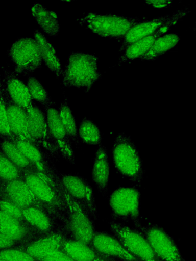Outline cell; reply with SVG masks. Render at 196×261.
I'll return each mask as SVG.
<instances>
[{"mask_svg":"<svg viewBox=\"0 0 196 261\" xmlns=\"http://www.w3.org/2000/svg\"><path fill=\"white\" fill-rule=\"evenodd\" d=\"M98 57L83 52H71L62 73V83L89 92L102 74L97 67Z\"/></svg>","mask_w":196,"mask_h":261,"instance_id":"cell-1","label":"cell"},{"mask_svg":"<svg viewBox=\"0 0 196 261\" xmlns=\"http://www.w3.org/2000/svg\"><path fill=\"white\" fill-rule=\"evenodd\" d=\"M112 158L117 172L133 182L140 185L144 171L138 150L129 136L124 132L116 137Z\"/></svg>","mask_w":196,"mask_h":261,"instance_id":"cell-2","label":"cell"},{"mask_svg":"<svg viewBox=\"0 0 196 261\" xmlns=\"http://www.w3.org/2000/svg\"><path fill=\"white\" fill-rule=\"evenodd\" d=\"M78 20L81 25L101 37L121 41L130 29L145 21L138 17L95 13H88Z\"/></svg>","mask_w":196,"mask_h":261,"instance_id":"cell-3","label":"cell"},{"mask_svg":"<svg viewBox=\"0 0 196 261\" xmlns=\"http://www.w3.org/2000/svg\"><path fill=\"white\" fill-rule=\"evenodd\" d=\"M59 189L62 192L64 203L63 214L60 220V225L67 238L91 245L96 232L95 221L82 212L61 189Z\"/></svg>","mask_w":196,"mask_h":261,"instance_id":"cell-4","label":"cell"},{"mask_svg":"<svg viewBox=\"0 0 196 261\" xmlns=\"http://www.w3.org/2000/svg\"><path fill=\"white\" fill-rule=\"evenodd\" d=\"M85 214L95 221L97 211L92 189L82 176L58 172L55 184Z\"/></svg>","mask_w":196,"mask_h":261,"instance_id":"cell-5","label":"cell"},{"mask_svg":"<svg viewBox=\"0 0 196 261\" xmlns=\"http://www.w3.org/2000/svg\"><path fill=\"white\" fill-rule=\"evenodd\" d=\"M22 178L27 183L39 204L51 212L60 221L64 207L60 190L41 173H23Z\"/></svg>","mask_w":196,"mask_h":261,"instance_id":"cell-6","label":"cell"},{"mask_svg":"<svg viewBox=\"0 0 196 261\" xmlns=\"http://www.w3.org/2000/svg\"><path fill=\"white\" fill-rule=\"evenodd\" d=\"M44 112L46 118L44 145L52 152L74 164L71 141L60 120L58 111L53 107H45Z\"/></svg>","mask_w":196,"mask_h":261,"instance_id":"cell-7","label":"cell"},{"mask_svg":"<svg viewBox=\"0 0 196 261\" xmlns=\"http://www.w3.org/2000/svg\"><path fill=\"white\" fill-rule=\"evenodd\" d=\"M111 232L128 251L141 261H162L157 255L146 237L137 228L113 220L109 222Z\"/></svg>","mask_w":196,"mask_h":261,"instance_id":"cell-8","label":"cell"},{"mask_svg":"<svg viewBox=\"0 0 196 261\" xmlns=\"http://www.w3.org/2000/svg\"><path fill=\"white\" fill-rule=\"evenodd\" d=\"M15 73L26 76L40 68L42 59L37 42L34 38L17 39L8 52Z\"/></svg>","mask_w":196,"mask_h":261,"instance_id":"cell-9","label":"cell"},{"mask_svg":"<svg viewBox=\"0 0 196 261\" xmlns=\"http://www.w3.org/2000/svg\"><path fill=\"white\" fill-rule=\"evenodd\" d=\"M140 193L135 187H119L110 196L109 204L113 220L132 221L135 227L141 224Z\"/></svg>","mask_w":196,"mask_h":261,"instance_id":"cell-10","label":"cell"},{"mask_svg":"<svg viewBox=\"0 0 196 261\" xmlns=\"http://www.w3.org/2000/svg\"><path fill=\"white\" fill-rule=\"evenodd\" d=\"M148 239L162 261H185L174 239L161 226L151 223L135 226Z\"/></svg>","mask_w":196,"mask_h":261,"instance_id":"cell-11","label":"cell"},{"mask_svg":"<svg viewBox=\"0 0 196 261\" xmlns=\"http://www.w3.org/2000/svg\"><path fill=\"white\" fill-rule=\"evenodd\" d=\"M189 12L188 8H186L178 10L172 14L157 17L138 23L130 29L122 39L119 51L124 52L130 45L154 33L163 27L173 26Z\"/></svg>","mask_w":196,"mask_h":261,"instance_id":"cell-12","label":"cell"},{"mask_svg":"<svg viewBox=\"0 0 196 261\" xmlns=\"http://www.w3.org/2000/svg\"><path fill=\"white\" fill-rule=\"evenodd\" d=\"M0 233L20 243L22 247L47 235L35 228L28 222L16 219L2 210H0Z\"/></svg>","mask_w":196,"mask_h":261,"instance_id":"cell-13","label":"cell"},{"mask_svg":"<svg viewBox=\"0 0 196 261\" xmlns=\"http://www.w3.org/2000/svg\"><path fill=\"white\" fill-rule=\"evenodd\" d=\"M0 96L5 104L12 139H29L27 111L13 101L2 79L1 81Z\"/></svg>","mask_w":196,"mask_h":261,"instance_id":"cell-14","label":"cell"},{"mask_svg":"<svg viewBox=\"0 0 196 261\" xmlns=\"http://www.w3.org/2000/svg\"><path fill=\"white\" fill-rule=\"evenodd\" d=\"M23 154L55 185L58 171L52 165L41 146L27 139H12Z\"/></svg>","mask_w":196,"mask_h":261,"instance_id":"cell-15","label":"cell"},{"mask_svg":"<svg viewBox=\"0 0 196 261\" xmlns=\"http://www.w3.org/2000/svg\"><path fill=\"white\" fill-rule=\"evenodd\" d=\"M91 246L100 253L119 261H141L112 233L96 231Z\"/></svg>","mask_w":196,"mask_h":261,"instance_id":"cell-16","label":"cell"},{"mask_svg":"<svg viewBox=\"0 0 196 261\" xmlns=\"http://www.w3.org/2000/svg\"><path fill=\"white\" fill-rule=\"evenodd\" d=\"M67 236L60 225L56 231L25 245L21 249L35 259L40 260L61 248Z\"/></svg>","mask_w":196,"mask_h":261,"instance_id":"cell-17","label":"cell"},{"mask_svg":"<svg viewBox=\"0 0 196 261\" xmlns=\"http://www.w3.org/2000/svg\"><path fill=\"white\" fill-rule=\"evenodd\" d=\"M27 221L45 234H50L60 227L58 218L45 208L35 205L22 210Z\"/></svg>","mask_w":196,"mask_h":261,"instance_id":"cell-18","label":"cell"},{"mask_svg":"<svg viewBox=\"0 0 196 261\" xmlns=\"http://www.w3.org/2000/svg\"><path fill=\"white\" fill-rule=\"evenodd\" d=\"M0 193L5 195L22 210L39 205L27 183L22 178L1 185Z\"/></svg>","mask_w":196,"mask_h":261,"instance_id":"cell-19","label":"cell"},{"mask_svg":"<svg viewBox=\"0 0 196 261\" xmlns=\"http://www.w3.org/2000/svg\"><path fill=\"white\" fill-rule=\"evenodd\" d=\"M110 166L106 148L102 144L96 150L92 169V180L103 196L108 192Z\"/></svg>","mask_w":196,"mask_h":261,"instance_id":"cell-20","label":"cell"},{"mask_svg":"<svg viewBox=\"0 0 196 261\" xmlns=\"http://www.w3.org/2000/svg\"><path fill=\"white\" fill-rule=\"evenodd\" d=\"M3 81L7 91L13 101L28 111L33 101L26 86L15 73L5 70Z\"/></svg>","mask_w":196,"mask_h":261,"instance_id":"cell-21","label":"cell"},{"mask_svg":"<svg viewBox=\"0 0 196 261\" xmlns=\"http://www.w3.org/2000/svg\"><path fill=\"white\" fill-rule=\"evenodd\" d=\"M62 248L76 261H119L100 253L91 245L67 238Z\"/></svg>","mask_w":196,"mask_h":261,"instance_id":"cell-22","label":"cell"},{"mask_svg":"<svg viewBox=\"0 0 196 261\" xmlns=\"http://www.w3.org/2000/svg\"><path fill=\"white\" fill-rule=\"evenodd\" d=\"M27 113L29 140L40 146L43 145L46 128V118L44 112L33 102Z\"/></svg>","mask_w":196,"mask_h":261,"instance_id":"cell-23","label":"cell"},{"mask_svg":"<svg viewBox=\"0 0 196 261\" xmlns=\"http://www.w3.org/2000/svg\"><path fill=\"white\" fill-rule=\"evenodd\" d=\"M172 25H166L154 33L137 41L128 46L118 59V65L140 58L152 47L156 40L167 32Z\"/></svg>","mask_w":196,"mask_h":261,"instance_id":"cell-24","label":"cell"},{"mask_svg":"<svg viewBox=\"0 0 196 261\" xmlns=\"http://www.w3.org/2000/svg\"><path fill=\"white\" fill-rule=\"evenodd\" d=\"M34 38L38 43L42 61L46 66L57 77L62 74V69L60 60L56 55L55 48L46 37L38 30H34Z\"/></svg>","mask_w":196,"mask_h":261,"instance_id":"cell-25","label":"cell"},{"mask_svg":"<svg viewBox=\"0 0 196 261\" xmlns=\"http://www.w3.org/2000/svg\"><path fill=\"white\" fill-rule=\"evenodd\" d=\"M1 150L23 173H41L39 170L23 154L12 139H1Z\"/></svg>","mask_w":196,"mask_h":261,"instance_id":"cell-26","label":"cell"},{"mask_svg":"<svg viewBox=\"0 0 196 261\" xmlns=\"http://www.w3.org/2000/svg\"><path fill=\"white\" fill-rule=\"evenodd\" d=\"M33 17L42 30L50 36L55 37L60 31L57 16L39 3H35L31 8Z\"/></svg>","mask_w":196,"mask_h":261,"instance_id":"cell-27","label":"cell"},{"mask_svg":"<svg viewBox=\"0 0 196 261\" xmlns=\"http://www.w3.org/2000/svg\"><path fill=\"white\" fill-rule=\"evenodd\" d=\"M180 40L177 34H165L158 38L150 49L140 59L142 61H153L175 47Z\"/></svg>","mask_w":196,"mask_h":261,"instance_id":"cell-28","label":"cell"},{"mask_svg":"<svg viewBox=\"0 0 196 261\" xmlns=\"http://www.w3.org/2000/svg\"><path fill=\"white\" fill-rule=\"evenodd\" d=\"M78 135L84 144L98 146L101 144L102 135L99 127L86 117L82 118L79 124Z\"/></svg>","mask_w":196,"mask_h":261,"instance_id":"cell-29","label":"cell"},{"mask_svg":"<svg viewBox=\"0 0 196 261\" xmlns=\"http://www.w3.org/2000/svg\"><path fill=\"white\" fill-rule=\"evenodd\" d=\"M60 120L67 132L71 142H79L78 130L75 117L68 105L67 98H65L58 108Z\"/></svg>","mask_w":196,"mask_h":261,"instance_id":"cell-30","label":"cell"},{"mask_svg":"<svg viewBox=\"0 0 196 261\" xmlns=\"http://www.w3.org/2000/svg\"><path fill=\"white\" fill-rule=\"evenodd\" d=\"M27 86L32 99L40 103L44 107H53L55 105V102L50 97L45 88L35 77L29 76Z\"/></svg>","mask_w":196,"mask_h":261,"instance_id":"cell-31","label":"cell"},{"mask_svg":"<svg viewBox=\"0 0 196 261\" xmlns=\"http://www.w3.org/2000/svg\"><path fill=\"white\" fill-rule=\"evenodd\" d=\"M23 172L0 151V181L5 185L15 179L22 178Z\"/></svg>","mask_w":196,"mask_h":261,"instance_id":"cell-32","label":"cell"},{"mask_svg":"<svg viewBox=\"0 0 196 261\" xmlns=\"http://www.w3.org/2000/svg\"><path fill=\"white\" fill-rule=\"evenodd\" d=\"M0 261H39L21 248L1 250Z\"/></svg>","mask_w":196,"mask_h":261,"instance_id":"cell-33","label":"cell"},{"mask_svg":"<svg viewBox=\"0 0 196 261\" xmlns=\"http://www.w3.org/2000/svg\"><path fill=\"white\" fill-rule=\"evenodd\" d=\"M0 207L1 210L9 216L21 221L27 222L22 210L2 193H0Z\"/></svg>","mask_w":196,"mask_h":261,"instance_id":"cell-34","label":"cell"},{"mask_svg":"<svg viewBox=\"0 0 196 261\" xmlns=\"http://www.w3.org/2000/svg\"><path fill=\"white\" fill-rule=\"evenodd\" d=\"M0 134L1 139H12L5 104L2 98H1Z\"/></svg>","mask_w":196,"mask_h":261,"instance_id":"cell-35","label":"cell"},{"mask_svg":"<svg viewBox=\"0 0 196 261\" xmlns=\"http://www.w3.org/2000/svg\"><path fill=\"white\" fill-rule=\"evenodd\" d=\"M39 261H76L62 247Z\"/></svg>","mask_w":196,"mask_h":261,"instance_id":"cell-36","label":"cell"},{"mask_svg":"<svg viewBox=\"0 0 196 261\" xmlns=\"http://www.w3.org/2000/svg\"><path fill=\"white\" fill-rule=\"evenodd\" d=\"M22 245L12 238L0 233V248L1 250L21 248Z\"/></svg>","mask_w":196,"mask_h":261,"instance_id":"cell-37","label":"cell"},{"mask_svg":"<svg viewBox=\"0 0 196 261\" xmlns=\"http://www.w3.org/2000/svg\"><path fill=\"white\" fill-rule=\"evenodd\" d=\"M148 5L157 8L168 7L172 4V1H145Z\"/></svg>","mask_w":196,"mask_h":261,"instance_id":"cell-38","label":"cell"},{"mask_svg":"<svg viewBox=\"0 0 196 261\" xmlns=\"http://www.w3.org/2000/svg\"><path fill=\"white\" fill-rule=\"evenodd\" d=\"M195 29L196 30V23H195Z\"/></svg>","mask_w":196,"mask_h":261,"instance_id":"cell-39","label":"cell"}]
</instances>
